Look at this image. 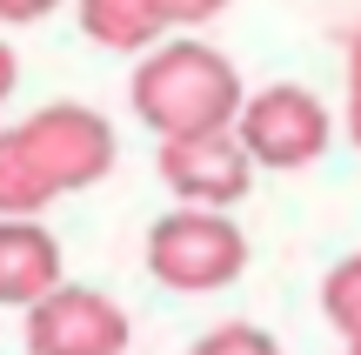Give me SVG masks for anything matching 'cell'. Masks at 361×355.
<instances>
[{
  "label": "cell",
  "instance_id": "6da1fadb",
  "mask_svg": "<svg viewBox=\"0 0 361 355\" xmlns=\"http://www.w3.org/2000/svg\"><path fill=\"white\" fill-rule=\"evenodd\" d=\"M114 174V128L80 101L34 107L0 134V208L27 222L54 195H74Z\"/></svg>",
  "mask_w": 361,
  "mask_h": 355
},
{
  "label": "cell",
  "instance_id": "7a4b0ae2",
  "mask_svg": "<svg viewBox=\"0 0 361 355\" xmlns=\"http://www.w3.org/2000/svg\"><path fill=\"white\" fill-rule=\"evenodd\" d=\"M128 101L141 114V128H154L161 141H194V134L241 128L247 88L234 74V61L214 54L207 40H161L154 54H141V67L128 80Z\"/></svg>",
  "mask_w": 361,
  "mask_h": 355
},
{
  "label": "cell",
  "instance_id": "3957f363",
  "mask_svg": "<svg viewBox=\"0 0 361 355\" xmlns=\"http://www.w3.org/2000/svg\"><path fill=\"white\" fill-rule=\"evenodd\" d=\"M247 268V235L214 208H174L147 228V275L174 295H214Z\"/></svg>",
  "mask_w": 361,
  "mask_h": 355
},
{
  "label": "cell",
  "instance_id": "277c9868",
  "mask_svg": "<svg viewBox=\"0 0 361 355\" xmlns=\"http://www.w3.org/2000/svg\"><path fill=\"white\" fill-rule=\"evenodd\" d=\"M241 148L255 155V168H308V161L328 155V134H335V121H328L322 94H308L301 80H274V88L247 94L241 107Z\"/></svg>",
  "mask_w": 361,
  "mask_h": 355
},
{
  "label": "cell",
  "instance_id": "5b68a950",
  "mask_svg": "<svg viewBox=\"0 0 361 355\" xmlns=\"http://www.w3.org/2000/svg\"><path fill=\"white\" fill-rule=\"evenodd\" d=\"M128 342H134L128 308L80 282L27 308V355H128Z\"/></svg>",
  "mask_w": 361,
  "mask_h": 355
},
{
  "label": "cell",
  "instance_id": "8992f818",
  "mask_svg": "<svg viewBox=\"0 0 361 355\" xmlns=\"http://www.w3.org/2000/svg\"><path fill=\"white\" fill-rule=\"evenodd\" d=\"M161 181L180 208H234L255 188V155L241 134H194V141H161Z\"/></svg>",
  "mask_w": 361,
  "mask_h": 355
},
{
  "label": "cell",
  "instance_id": "52a82bcc",
  "mask_svg": "<svg viewBox=\"0 0 361 355\" xmlns=\"http://www.w3.org/2000/svg\"><path fill=\"white\" fill-rule=\"evenodd\" d=\"M67 255L40 222H0V302L7 308H40L47 295L67 289Z\"/></svg>",
  "mask_w": 361,
  "mask_h": 355
},
{
  "label": "cell",
  "instance_id": "ba28073f",
  "mask_svg": "<svg viewBox=\"0 0 361 355\" xmlns=\"http://www.w3.org/2000/svg\"><path fill=\"white\" fill-rule=\"evenodd\" d=\"M80 34L107 54H154L161 47V7L154 0H74Z\"/></svg>",
  "mask_w": 361,
  "mask_h": 355
},
{
  "label": "cell",
  "instance_id": "9c48e42d",
  "mask_svg": "<svg viewBox=\"0 0 361 355\" xmlns=\"http://www.w3.org/2000/svg\"><path fill=\"white\" fill-rule=\"evenodd\" d=\"M322 315L335 322L348 342H361V255H341L322 275Z\"/></svg>",
  "mask_w": 361,
  "mask_h": 355
},
{
  "label": "cell",
  "instance_id": "30bf717a",
  "mask_svg": "<svg viewBox=\"0 0 361 355\" xmlns=\"http://www.w3.org/2000/svg\"><path fill=\"white\" fill-rule=\"evenodd\" d=\"M188 355H281V342H274L268 329H255V322H221V329H207Z\"/></svg>",
  "mask_w": 361,
  "mask_h": 355
},
{
  "label": "cell",
  "instance_id": "8fae6325",
  "mask_svg": "<svg viewBox=\"0 0 361 355\" xmlns=\"http://www.w3.org/2000/svg\"><path fill=\"white\" fill-rule=\"evenodd\" d=\"M154 7H161V20H168V27H201V20H214L228 0H154Z\"/></svg>",
  "mask_w": 361,
  "mask_h": 355
},
{
  "label": "cell",
  "instance_id": "7c38bea8",
  "mask_svg": "<svg viewBox=\"0 0 361 355\" xmlns=\"http://www.w3.org/2000/svg\"><path fill=\"white\" fill-rule=\"evenodd\" d=\"M348 134H355V148H361V27H355V40H348Z\"/></svg>",
  "mask_w": 361,
  "mask_h": 355
},
{
  "label": "cell",
  "instance_id": "4fadbf2b",
  "mask_svg": "<svg viewBox=\"0 0 361 355\" xmlns=\"http://www.w3.org/2000/svg\"><path fill=\"white\" fill-rule=\"evenodd\" d=\"M61 0H0V20H13V27H27V20H40V13H54Z\"/></svg>",
  "mask_w": 361,
  "mask_h": 355
},
{
  "label": "cell",
  "instance_id": "5bb4252c",
  "mask_svg": "<svg viewBox=\"0 0 361 355\" xmlns=\"http://www.w3.org/2000/svg\"><path fill=\"white\" fill-rule=\"evenodd\" d=\"M348 355H361V342H348Z\"/></svg>",
  "mask_w": 361,
  "mask_h": 355
}]
</instances>
